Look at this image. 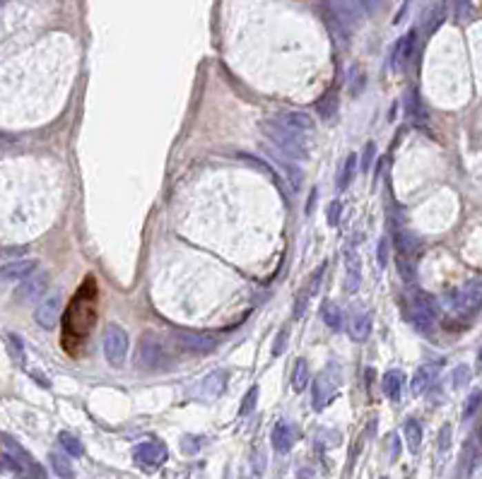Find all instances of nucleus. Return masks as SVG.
<instances>
[{
  "label": "nucleus",
  "instance_id": "f257e3e1",
  "mask_svg": "<svg viewBox=\"0 0 482 479\" xmlns=\"http://www.w3.org/2000/svg\"><path fill=\"white\" fill-rule=\"evenodd\" d=\"M263 135L268 138V143L272 147H277L280 152H285L292 159H309L311 154V138L306 133H297L292 128H285L282 123L272 121H263L261 123Z\"/></svg>",
  "mask_w": 482,
  "mask_h": 479
},
{
  "label": "nucleus",
  "instance_id": "f03ea898",
  "mask_svg": "<svg viewBox=\"0 0 482 479\" xmlns=\"http://www.w3.org/2000/svg\"><path fill=\"white\" fill-rule=\"evenodd\" d=\"M135 366L150 374H162L172 366V356L157 337L143 335V340L138 342V351H135Z\"/></svg>",
  "mask_w": 482,
  "mask_h": 479
},
{
  "label": "nucleus",
  "instance_id": "7ed1b4c3",
  "mask_svg": "<svg viewBox=\"0 0 482 479\" xmlns=\"http://www.w3.org/2000/svg\"><path fill=\"white\" fill-rule=\"evenodd\" d=\"M343 385V376L335 361H330L328 369L314 380V388H311V402H314L316 412H323L328 407V402L333 400V395L338 393V388Z\"/></svg>",
  "mask_w": 482,
  "mask_h": 479
},
{
  "label": "nucleus",
  "instance_id": "20e7f679",
  "mask_svg": "<svg viewBox=\"0 0 482 479\" xmlns=\"http://www.w3.org/2000/svg\"><path fill=\"white\" fill-rule=\"evenodd\" d=\"M101 349L111 366H123L125 356H128V335L121 325H109L104 330V340H101Z\"/></svg>",
  "mask_w": 482,
  "mask_h": 479
},
{
  "label": "nucleus",
  "instance_id": "39448f33",
  "mask_svg": "<svg viewBox=\"0 0 482 479\" xmlns=\"http://www.w3.org/2000/svg\"><path fill=\"white\" fill-rule=\"evenodd\" d=\"M133 458L143 470H157L167 460V446L159 438H145L133 448Z\"/></svg>",
  "mask_w": 482,
  "mask_h": 479
},
{
  "label": "nucleus",
  "instance_id": "423d86ee",
  "mask_svg": "<svg viewBox=\"0 0 482 479\" xmlns=\"http://www.w3.org/2000/svg\"><path fill=\"white\" fill-rule=\"evenodd\" d=\"M3 453L10 458V460L14 462V465L19 467V475H32V477H46V472L41 470V465H39L37 460H34L32 456H29L27 451H24L22 446H19L17 441H12V438L5 436L3 438Z\"/></svg>",
  "mask_w": 482,
  "mask_h": 479
},
{
  "label": "nucleus",
  "instance_id": "0eeeda50",
  "mask_svg": "<svg viewBox=\"0 0 482 479\" xmlns=\"http://www.w3.org/2000/svg\"><path fill=\"white\" fill-rule=\"evenodd\" d=\"M174 340L181 347L183 351H191V354H212L217 349V337L203 335V332H188V330H177L174 332Z\"/></svg>",
  "mask_w": 482,
  "mask_h": 479
},
{
  "label": "nucleus",
  "instance_id": "6e6552de",
  "mask_svg": "<svg viewBox=\"0 0 482 479\" xmlns=\"http://www.w3.org/2000/svg\"><path fill=\"white\" fill-rule=\"evenodd\" d=\"M268 159L272 161V164L277 166V169L282 171V176H285L287 185H290L294 193H299L301 190V169L294 164V159L287 157L285 152H280V150H268Z\"/></svg>",
  "mask_w": 482,
  "mask_h": 479
},
{
  "label": "nucleus",
  "instance_id": "1a4fd4ad",
  "mask_svg": "<svg viewBox=\"0 0 482 479\" xmlns=\"http://www.w3.org/2000/svg\"><path fill=\"white\" fill-rule=\"evenodd\" d=\"M449 304L454 306V311H475L482 304V285H468L463 289L454 292L449 296Z\"/></svg>",
  "mask_w": 482,
  "mask_h": 479
},
{
  "label": "nucleus",
  "instance_id": "9d476101",
  "mask_svg": "<svg viewBox=\"0 0 482 479\" xmlns=\"http://www.w3.org/2000/svg\"><path fill=\"white\" fill-rule=\"evenodd\" d=\"M24 285L17 289V299L19 301H37L46 294L48 289V275L46 272H37L34 270L27 280H22Z\"/></svg>",
  "mask_w": 482,
  "mask_h": 479
},
{
  "label": "nucleus",
  "instance_id": "9b49d317",
  "mask_svg": "<svg viewBox=\"0 0 482 479\" xmlns=\"http://www.w3.org/2000/svg\"><path fill=\"white\" fill-rule=\"evenodd\" d=\"M34 318H37V323L41 327L53 330V327L58 325V320H61V296L51 294L48 299H43L41 304H39V309L34 311Z\"/></svg>",
  "mask_w": 482,
  "mask_h": 479
},
{
  "label": "nucleus",
  "instance_id": "f8f14e48",
  "mask_svg": "<svg viewBox=\"0 0 482 479\" xmlns=\"http://www.w3.org/2000/svg\"><path fill=\"white\" fill-rule=\"evenodd\" d=\"M275 121H277V123L285 125V128L297 130V133H306V135H311V133H314V130H316L314 119H311L309 114H304V111H294V109H290V111H280V114L275 116Z\"/></svg>",
  "mask_w": 482,
  "mask_h": 479
},
{
  "label": "nucleus",
  "instance_id": "ddd939ff",
  "mask_svg": "<svg viewBox=\"0 0 482 479\" xmlns=\"http://www.w3.org/2000/svg\"><path fill=\"white\" fill-rule=\"evenodd\" d=\"M345 289L350 292V294H354V292H359V287H362V258L357 256V251L354 248H348L345 251Z\"/></svg>",
  "mask_w": 482,
  "mask_h": 479
},
{
  "label": "nucleus",
  "instance_id": "4468645a",
  "mask_svg": "<svg viewBox=\"0 0 482 479\" xmlns=\"http://www.w3.org/2000/svg\"><path fill=\"white\" fill-rule=\"evenodd\" d=\"M272 448H275L277 453H290L292 446H294L297 441V427L292 422H285V419H280V422L272 427Z\"/></svg>",
  "mask_w": 482,
  "mask_h": 479
},
{
  "label": "nucleus",
  "instance_id": "2eb2a0df",
  "mask_svg": "<svg viewBox=\"0 0 482 479\" xmlns=\"http://www.w3.org/2000/svg\"><path fill=\"white\" fill-rule=\"evenodd\" d=\"M227 383H230V374L225 369H215L212 374H208L201 383V398L203 400H215L220 398L227 390Z\"/></svg>",
  "mask_w": 482,
  "mask_h": 479
},
{
  "label": "nucleus",
  "instance_id": "dca6fc26",
  "mask_svg": "<svg viewBox=\"0 0 482 479\" xmlns=\"http://www.w3.org/2000/svg\"><path fill=\"white\" fill-rule=\"evenodd\" d=\"M434 311L425 309L422 304H417V301H412L410 309H408V320L412 323V327H415L420 335H432L434 332Z\"/></svg>",
  "mask_w": 482,
  "mask_h": 479
},
{
  "label": "nucleus",
  "instance_id": "f3484780",
  "mask_svg": "<svg viewBox=\"0 0 482 479\" xmlns=\"http://www.w3.org/2000/svg\"><path fill=\"white\" fill-rule=\"evenodd\" d=\"M39 267L37 261L27 258V261H14V263H8V265L0 267V280L3 282H22L32 275L34 270Z\"/></svg>",
  "mask_w": 482,
  "mask_h": 479
},
{
  "label": "nucleus",
  "instance_id": "a211bd4d",
  "mask_svg": "<svg viewBox=\"0 0 482 479\" xmlns=\"http://www.w3.org/2000/svg\"><path fill=\"white\" fill-rule=\"evenodd\" d=\"M369 335H372V316L364 309H354L350 318V337L354 342H367Z\"/></svg>",
  "mask_w": 482,
  "mask_h": 479
},
{
  "label": "nucleus",
  "instance_id": "6ab92c4d",
  "mask_svg": "<svg viewBox=\"0 0 482 479\" xmlns=\"http://www.w3.org/2000/svg\"><path fill=\"white\" fill-rule=\"evenodd\" d=\"M415 37H417V32L410 29L405 37L398 39L396 48H393V56H391L393 68H405V63L410 61V56H412V48H415Z\"/></svg>",
  "mask_w": 482,
  "mask_h": 479
},
{
  "label": "nucleus",
  "instance_id": "aec40b11",
  "mask_svg": "<svg viewBox=\"0 0 482 479\" xmlns=\"http://www.w3.org/2000/svg\"><path fill=\"white\" fill-rule=\"evenodd\" d=\"M381 388H383V395L391 400H398L403 393V388H405V376H403V371L398 369H391L383 374L381 378Z\"/></svg>",
  "mask_w": 482,
  "mask_h": 479
},
{
  "label": "nucleus",
  "instance_id": "412c9836",
  "mask_svg": "<svg viewBox=\"0 0 482 479\" xmlns=\"http://www.w3.org/2000/svg\"><path fill=\"white\" fill-rule=\"evenodd\" d=\"M434 378H436L434 366H420V369L415 371V376H412V383H410L412 393L415 395L427 393V390L432 388V383H434Z\"/></svg>",
  "mask_w": 482,
  "mask_h": 479
},
{
  "label": "nucleus",
  "instance_id": "4be33fe9",
  "mask_svg": "<svg viewBox=\"0 0 482 479\" xmlns=\"http://www.w3.org/2000/svg\"><path fill=\"white\" fill-rule=\"evenodd\" d=\"M403 436H405L408 451L410 453H420L422 446V424L417 419H405L403 424Z\"/></svg>",
  "mask_w": 482,
  "mask_h": 479
},
{
  "label": "nucleus",
  "instance_id": "5701e85b",
  "mask_svg": "<svg viewBox=\"0 0 482 479\" xmlns=\"http://www.w3.org/2000/svg\"><path fill=\"white\" fill-rule=\"evenodd\" d=\"M478 460H480V448L473 436V438H468V443L463 446V453H461V465H463L461 467V475H473Z\"/></svg>",
  "mask_w": 482,
  "mask_h": 479
},
{
  "label": "nucleus",
  "instance_id": "b1692460",
  "mask_svg": "<svg viewBox=\"0 0 482 479\" xmlns=\"http://www.w3.org/2000/svg\"><path fill=\"white\" fill-rule=\"evenodd\" d=\"M321 318L330 330H343V309L335 301H323L321 304Z\"/></svg>",
  "mask_w": 482,
  "mask_h": 479
},
{
  "label": "nucleus",
  "instance_id": "393cba45",
  "mask_svg": "<svg viewBox=\"0 0 482 479\" xmlns=\"http://www.w3.org/2000/svg\"><path fill=\"white\" fill-rule=\"evenodd\" d=\"M354 171H357V154L354 152H350L348 157H345L343 161V166H340V174H338V190H345L350 183H352V179H354Z\"/></svg>",
  "mask_w": 482,
  "mask_h": 479
},
{
  "label": "nucleus",
  "instance_id": "a878e982",
  "mask_svg": "<svg viewBox=\"0 0 482 479\" xmlns=\"http://www.w3.org/2000/svg\"><path fill=\"white\" fill-rule=\"evenodd\" d=\"M396 246L403 256H417V251H420V238L410 232H396Z\"/></svg>",
  "mask_w": 482,
  "mask_h": 479
},
{
  "label": "nucleus",
  "instance_id": "bb28decb",
  "mask_svg": "<svg viewBox=\"0 0 482 479\" xmlns=\"http://www.w3.org/2000/svg\"><path fill=\"white\" fill-rule=\"evenodd\" d=\"M405 114H408V119H412L415 123H420V121L427 119L425 109H422V101H420V96H417L415 90H410L405 94Z\"/></svg>",
  "mask_w": 482,
  "mask_h": 479
},
{
  "label": "nucleus",
  "instance_id": "cd10ccee",
  "mask_svg": "<svg viewBox=\"0 0 482 479\" xmlns=\"http://www.w3.org/2000/svg\"><path fill=\"white\" fill-rule=\"evenodd\" d=\"M306 385H309V364L304 359H297L294 371H292V388L294 393H301Z\"/></svg>",
  "mask_w": 482,
  "mask_h": 479
},
{
  "label": "nucleus",
  "instance_id": "c85d7f7f",
  "mask_svg": "<svg viewBox=\"0 0 482 479\" xmlns=\"http://www.w3.org/2000/svg\"><path fill=\"white\" fill-rule=\"evenodd\" d=\"M58 443H61L63 451H66L68 456H72V458H80L82 453H85V448H82V441L75 436V434H70V431H61V434H58Z\"/></svg>",
  "mask_w": 482,
  "mask_h": 479
},
{
  "label": "nucleus",
  "instance_id": "c756f323",
  "mask_svg": "<svg viewBox=\"0 0 482 479\" xmlns=\"http://www.w3.org/2000/svg\"><path fill=\"white\" fill-rule=\"evenodd\" d=\"M48 462L53 465V472H56L58 477H66V479L75 477V470H72L70 460H68L63 453H51V456H48Z\"/></svg>",
  "mask_w": 482,
  "mask_h": 479
},
{
  "label": "nucleus",
  "instance_id": "7c9ffc66",
  "mask_svg": "<svg viewBox=\"0 0 482 479\" xmlns=\"http://www.w3.org/2000/svg\"><path fill=\"white\" fill-rule=\"evenodd\" d=\"M5 340H8L10 356H12V359L17 361V364H24V345H22V340H19L17 335H12V332H10V335L5 337Z\"/></svg>",
  "mask_w": 482,
  "mask_h": 479
},
{
  "label": "nucleus",
  "instance_id": "2f4dec72",
  "mask_svg": "<svg viewBox=\"0 0 482 479\" xmlns=\"http://www.w3.org/2000/svg\"><path fill=\"white\" fill-rule=\"evenodd\" d=\"M256 402H258V385H251L248 393L243 395V400H241V409H239L241 417H248V414L256 409Z\"/></svg>",
  "mask_w": 482,
  "mask_h": 479
},
{
  "label": "nucleus",
  "instance_id": "473e14b6",
  "mask_svg": "<svg viewBox=\"0 0 482 479\" xmlns=\"http://www.w3.org/2000/svg\"><path fill=\"white\" fill-rule=\"evenodd\" d=\"M335 109H338L335 94H328V96H323V101H319V114L323 116V119H333Z\"/></svg>",
  "mask_w": 482,
  "mask_h": 479
},
{
  "label": "nucleus",
  "instance_id": "72a5a7b5",
  "mask_svg": "<svg viewBox=\"0 0 482 479\" xmlns=\"http://www.w3.org/2000/svg\"><path fill=\"white\" fill-rule=\"evenodd\" d=\"M470 383V366L461 364L454 369V388H465Z\"/></svg>",
  "mask_w": 482,
  "mask_h": 479
},
{
  "label": "nucleus",
  "instance_id": "f704fd0d",
  "mask_svg": "<svg viewBox=\"0 0 482 479\" xmlns=\"http://www.w3.org/2000/svg\"><path fill=\"white\" fill-rule=\"evenodd\" d=\"M398 272H401V277L408 285L415 282V265H412L410 261H405V258H398Z\"/></svg>",
  "mask_w": 482,
  "mask_h": 479
},
{
  "label": "nucleus",
  "instance_id": "c9c22d12",
  "mask_svg": "<svg viewBox=\"0 0 482 479\" xmlns=\"http://www.w3.org/2000/svg\"><path fill=\"white\" fill-rule=\"evenodd\" d=\"M480 402H482V393H480V390H475V393H470L468 402H465V409H463V419H470V417H473V414L478 412Z\"/></svg>",
  "mask_w": 482,
  "mask_h": 479
},
{
  "label": "nucleus",
  "instance_id": "e433bc0d",
  "mask_svg": "<svg viewBox=\"0 0 482 479\" xmlns=\"http://www.w3.org/2000/svg\"><path fill=\"white\" fill-rule=\"evenodd\" d=\"M237 159H241V161H246V164H251L253 169H258V171H263V174H268V176H275V171L270 169V166L265 164V161H261V159H256V157H251V154H239Z\"/></svg>",
  "mask_w": 482,
  "mask_h": 479
},
{
  "label": "nucleus",
  "instance_id": "4c0bfd02",
  "mask_svg": "<svg viewBox=\"0 0 482 479\" xmlns=\"http://www.w3.org/2000/svg\"><path fill=\"white\" fill-rule=\"evenodd\" d=\"M323 275H325V263H323V265H319V267H316L314 277H311V285H309V289H306V292H309L311 296H316V294H319V289H321V282H323Z\"/></svg>",
  "mask_w": 482,
  "mask_h": 479
},
{
  "label": "nucleus",
  "instance_id": "58836bf2",
  "mask_svg": "<svg viewBox=\"0 0 482 479\" xmlns=\"http://www.w3.org/2000/svg\"><path fill=\"white\" fill-rule=\"evenodd\" d=\"M201 443H205V438H193V436H186V438H183L181 451L186 453V456H196V453L203 448Z\"/></svg>",
  "mask_w": 482,
  "mask_h": 479
},
{
  "label": "nucleus",
  "instance_id": "ea45409f",
  "mask_svg": "<svg viewBox=\"0 0 482 479\" xmlns=\"http://www.w3.org/2000/svg\"><path fill=\"white\" fill-rule=\"evenodd\" d=\"M287 342H290V330H280L277 332V337H275V342H272V354L275 356H280L282 351H285V347H287Z\"/></svg>",
  "mask_w": 482,
  "mask_h": 479
},
{
  "label": "nucleus",
  "instance_id": "a19ab883",
  "mask_svg": "<svg viewBox=\"0 0 482 479\" xmlns=\"http://www.w3.org/2000/svg\"><path fill=\"white\" fill-rule=\"evenodd\" d=\"M309 299H311L309 292L301 289V294L297 296V304H294V318H297V320L304 318V314H306V304H309Z\"/></svg>",
  "mask_w": 482,
  "mask_h": 479
},
{
  "label": "nucleus",
  "instance_id": "79ce46f5",
  "mask_svg": "<svg viewBox=\"0 0 482 479\" xmlns=\"http://www.w3.org/2000/svg\"><path fill=\"white\" fill-rule=\"evenodd\" d=\"M451 434H454V429H451V424H444L439 431V453H449L451 448Z\"/></svg>",
  "mask_w": 482,
  "mask_h": 479
},
{
  "label": "nucleus",
  "instance_id": "37998d69",
  "mask_svg": "<svg viewBox=\"0 0 482 479\" xmlns=\"http://www.w3.org/2000/svg\"><path fill=\"white\" fill-rule=\"evenodd\" d=\"M388 246H391V243H388V238H381V241H379V246H376V263L381 267L388 265Z\"/></svg>",
  "mask_w": 482,
  "mask_h": 479
},
{
  "label": "nucleus",
  "instance_id": "c03bdc74",
  "mask_svg": "<svg viewBox=\"0 0 482 479\" xmlns=\"http://www.w3.org/2000/svg\"><path fill=\"white\" fill-rule=\"evenodd\" d=\"M340 212H343V205H340V200H333V203L328 205V224L330 227H338Z\"/></svg>",
  "mask_w": 482,
  "mask_h": 479
},
{
  "label": "nucleus",
  "instance_id": "a18cd8bd",
  "mask_svg": "<svg viewBox=\"0 0 482 479\" xmlns=\"http://www.w3.org/2000/svg\"><path fill=\"white\" fill-rule=\"evenodd\" d=\"M374 154H376V145L374 143H367L364 145V152H362V171H369L374 161Z\"/></svg>",
  "mask_w": 482,
  "mask_h": 479
},
{
  "label": "nucleus",
  "instance_id": "49530a36",
  "mask_svg": "<svg viewBox=\"0 0 482 479\" xmlns=\"http://www.w3.org/2000/svg\"><path fill=\"white\" fill-rule=\"evenodd\" d=\"M444 17H446L444 5H439V8H434V12H432V17H430V32H434V29L439 27L441 22H444Z\"/></svg>",
  "mask_w": 482,
  "mask_h": 479
},
{
  "label": "nucleus",
  "instance_id": "de8ad7c7",
  "mask_svg": "<svg viewBox=\"0 0 482 479\" xmlns=\"http://www.w3.org/2000/svg\"><path fill=\"white\" fill-rule=\"evenodd\" d=\"M357 3H359V8H362L367 14H374L383 5V0H357Z\"/></svg>",
  "mask_w": 482,
  "mask_h": 479
},
{
  "label": "nucleus",
  "instance_id": "09e8293b",
  "mask_svg": "<svg viewBox=\"0 0 482 479\" xmlns=\"http://www.w3.org/2000/svg\"><path fill=\"white\" fill-rule=\"evenodd\" d=\"M263 467H265V456H263L261 448H256V453H253V472L263 475Z\"/></svg>",
  "mask_w": 482,
  "mask_h": 479
},
{
  "label": "nucleus",
  "instance_id": "8fccbe9b",
  "mask_svg": "<svg viewBox=\"0 0 482 479\" xmlns=\"http://www.w3.org/2000/svg\"><path fill=\"white\" fill-rule=\"evenodd\" d=\"M29 376H32V378H37V380H39V383H41V385H43V388H48V385H51V383H48V380H46V378H43V376H41V374H39V371H37V369H34V371H29Z\"/></svg>",
  "mask_w": 482,
  "mask_h": 479
},
{
  "label": "nucleus",
  "instance_id": "3c124183",
  "mask_svg": "<svg viewBox=\"0 0 482 479\" xmlns=\"http://www.w3.org/2000/svg\"><path fill=\"white\" fill-rule=\"evenodd\" d=\"M316 195H319V190H311V195H309V205H306V214H311V210H314V203H316Z\"/></svg>",
  "mask_w": 482,
  "mask_h": 479
},
{
  "label": "nucleus",
  "instance_id": "603ef678",
  "mask_svg": "<svg viewBox=\"0 0 482 479\" xmlns=\"http://www.w3.org/2000/svg\"><path fill=\"white\" fill-rule=\"evenodd\" d=\"M478 361H480V364H482V349H480V354H478Z\"/></svg>",
  "mask_w": 482,
  "mask_h": 479
}]
</instances>
